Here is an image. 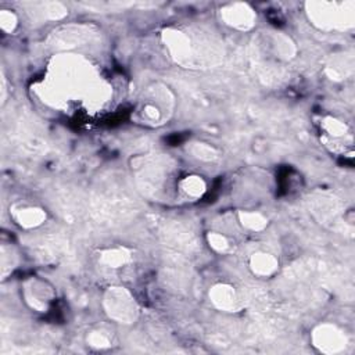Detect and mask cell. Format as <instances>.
<instances>
[{"label":"cell","mask_w":355,"mask_h":355,"mask_svg":"<svg viewBox=\"0 0 355 355\" xmlns=\"http://www.w3.org/2000/svg\"><path fill=\"white\" fill-rule=\"evenodd\" d=\"M141 115L143 116V120L149 124H156V123H160L163 120L164 116V111L160 105V103H153L150 100L145 101L142 104V108H141Z\"/></svg>","instance_id":"18"},{"label":"cell","mask_w":355,"mask_h":355,"mask_svg":"<svg viewBox=\"0 0 355 355\" xmlns=\"http://www.w3.org/2000/svg\"><path fill=\"white\" fill-rule=\"evenodd\" d=\"M20 256L13 246L2 245L0 249V270H2V279H6L19 265Z\"/></svg>","instance_id":"15"},{"label":"cell","mask_w":355,"mask_h":355,"mask_svg":"<svg viewBox=\"0 0 355 355\" xmlns=\"http://www.w3.org/2000/svg\"><path fill=\"white\" fill-rule=\"evenodd\" d=\"M238 219L239 223L242 225L243 229L249 230V232H263L268 227L270 219L267 215H264L260 211H254V210H242L238 212Z\"/></svg>","instance_id":"12"},{"label":"cell","mask_w":355,"mask_h":355,"mask_svg":"<svg viewBox=\"0 0 355 355\" xmlns=\"http://www.w3.org/2000/svg\"><path fill=\"white\" fill-rule=\"evenodd\" d=\"M249 270L254 276L268 279L279 271V260L272 253L258 250L250 256Z\"/></svg>","instance_id":"9"},{"label":"cell","mask_w":355,"mask_h":355,"mask_svg":"<svg viewBox=\"0 0 355 355\" xmlns=\"http://www.w3.org/2000/svg\"><path fill=\"white\" fill-rule=\"evenodd\" d=\"M189 153L197 159L199 161H204V163H211V161H215L218 157H219V153L218 150L205 143V142H194V143H190L189 146Z\"/></svg>","instance_id":"17"},{"label":"cell","mask_w":355,"mask_h":355,"mask_svg":"<svg viewBox=\"0 0 355 355\" xmlns=\"http://www.w3.org/2000/svg\"><path fill=\"white\" fill-rule=\"evenodd\" d=\"M24 303L35 312L46 314L56 300V289L50 282L39 276H31L21 286Z\"/></svg>","instance_id":"3"},{"label":"cell","mask_w":355,"mask_h":355,"mask_svg":"<svg viewBox=\"0 0 355 355\" xmlns=\"http://www.w3.org/2000/svg\"><path fill=\"white\" fill-rule=\"evenodd\" d=\"M271 49L274 50V56H276L278 59L282 60H290L294 57L296 54V45L294 42L290 39V37L281 34V32H275L272 35V41H271Z\"/></svg>","instance_id":"14"},{"label":"cell","mask_w":355,"mask_h":355,"mask_svg":"<svg viewBox=\"0 0 355 355\" xmlns=\"http://www.w3.org/2000/svg\"><path fill=\"white\" fill-rule=\"evenodd\" d=\"M307 16L322 31H344L354 26V3L308 2Z\"/></svg>","instance_id":"1"},{"label":"cell","mask_w":355,"mask_h":355,"mask_svg":"<svg viewBox=\"0 0 355 355\" xmlns=\"http://www.w3.org/2000/svg\"><path fill=\"white\" fill-rule=\"evenodd\" d=\"M163 41L176 63L187 65L194 57L193 42L186 32L175 28H167L163 32Z\"/></svg>","instance_id":"6"},{"label":"cell","mask_w":355,"mask_h":355,"mask_svg":"<svg viewBox=\"0 0 355 355\" xmlns=\"http://www.w3.org/2000/svg\"><path fill=\"white\" fill-rule=\"evenodd\" d=\"M321 128L325 132V136L329 142L341 141L349 134L348 125L344 121H341V120H338V118L332 116V115H327L323 118L321 123Z\"/></svg>","instance_id":"13"},{"label":"cell","mask_w":355,"mask_h":355,"mask_svg":"<svg viewBox=\"0 0 355 355\" xmlns=\"http://www.w3.org/2000/svg\"><path fill=\"white\" fill-rule=\"evenodd\" d=\"M176 189L187 199L197 200L201 199L207 192V182L203 176L197 174L186 175L178 181Z\"/></svg>","instance_id":"11"},{"label":"cell","mask_w":355,"mask_h":355,"mask_svg":"<svg viewBox=\"0 0 355 355\" xmlns=\"http://www.w3.org/2000/svg\"><path fill=\"white\" fill-rule=\"evenodd\" d=\"M205 242L208 247L216 254H226L232 249V243L227 236L218 230H210L205 234Z\"/></svg>","instance_id":"16"},{"label":"cell","mask_w":355,"mask_h":355,"mask_svg":"<svg viewBox=\"0 0 355 355\" xmlns=\"http://www.w3.org/2000/svg\"><path fill=\"white\" fill-rule=\"evenodd\" d=\"M10 215L13 221L23 229L39 227L48 219V214L42 207L30 204H14L10 208Z\"/></svg>","instance_id":"8"},{"label":"cell","mask_w":355,"mask_h":355,"mask_svg":"<svg viewBox=\"0 0 355 355\" xmlns=\"http://www.w3.org/2000/svg\"><path fill=\"white\" fill-rule=\"evenodd\" d=\"M19 27V16L13 10H0V28L5 34H13Z\"/></svg>","instance_id":"20"},{"label":"cell","mask_w":355,"mask_h":355,"mask_svg":"<svg viewBox=\"0 0 355 355\" xmlns=\"http://www.w3.org/2000/svg\"><path fill=\"white\" fill-rule=\"evenodd\" d=\"M86 344L93 349H107L112 345L111 337L103 330H90L86 336Z\"/></svg>","instance_id":"19"},{"label":"cell","mask_w":355,"mask_h":355,"mask_svg":"<svg viewBox=\"0 0 355 355\" xmlns=\"http://www.w3.org/2000/svg\"><path fill=\"white\" fill-rule=\"evenodd\" d=\"M208 297L211 304L222 312L234 314L243 308V303L238 290L229 283L214 285L208 292Z\"/></svg>","instance_id":"7"},{"label":"cell","mask_w":355,"mask_h":355,"mask_svg":"<svg viewBox=\"0 0 355 355\" xmlns=\"http://www.w3.org/2000/svg\"><path fill=\"white\" fill-rule=\"evenodd\" d=\"M311 344L322 354L334 355L345 349L348 340L344 330L337 325L321 323L311 332Z\"/></svg>","instance_id":"4"},{"label":"cell","mask_w":355,"mask_h":355,"mask_svg":"<svg viewBox=\"0 0 355 355\" xmlns=\"http://www.w3.org/2000/svg\"><path fill=\"white\" fill-rule=\"evenodd\" d=\"M8 99V82L5 74H2V105H5Z\"/></svg>","instance_id":"21"},{"label":"cell","mask_w":355,"mask_h":355,"mask_svg":"<svg viewBox=\"0 0 355 355\" xmlns=\"http://www.w3.org/2000/svg\"><path fill=\"white\" fill-rule=\"evenodd\" d=\"M99 261L101 265L110 270H120L132 261V252L127 247L118 246L100 252Z\"/></svg>","instance_id":"10"},{"label":"cell","mask_w":355,"mask_h":355,"mask_svg":"<svg viewBox=\"0 0 355 355\" xmlns=\"http://www.w3.org/2000/svg\"><path fill=\"white\" fill-rule=\"evenodd\" d=\"M103 310L108 319L121 323L132 325L138 321L141 308L135 296L123 286H111L103 294Z\"/></svg>","instance_id":"2"},{"label":"cell","mask_w":355,"mask_h":355,"mask_svg":"<svg viewBox=\"0 0 355 355\" xmlns=\"http://www.w3.org/2000/svg\"><path fill=\"white\" fill-rule=\"evenodd\" d=\"M221 20L236 31H250L257 21V13L247 3H230L221 9Z\"/></svg>","instance_id":"5"}]
</instances>
